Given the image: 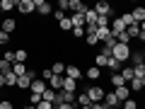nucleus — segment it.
Wrapping results in <instances>:
<instances>
[{
	"label": "nucleus",
	"mask_w": 145,
	"mask_h": 109,
	"mask_svg": "<svg viewBox=\"0 0 145 109\" xmlns=\"http://www.w3.org/2000/svg\"><path fill=\"white\" fill-rule=\"evenodd\" d=\"M104 90H102V85H89L87 87V97H89V102L92 104H97V102H104Z\"/></svg>",
	"instance_id": "obj_1"
},
{
	"label": "nucleus",
	"mask_w": 145,
	"mask_h": 109,
	"mask_svg": "<svg viewBox=\"0 0 145 109\" xmlns=\"http://www.w3.org/2000/svg\"><path fill=\"white\" fill-rule=\"evenodd\" d=\"M111 56H114L116 61H121V63L128 61V58H131V46H128V44H116V49H114Z\"/></svg>",
	"instance_id": "obj_2"
},
{
	"label": "nucleus",
	"mask_w": 145,
	"mask_h": 109,
	"mask_svg": "<svg viewBox=\"0 0 145 109\" xmlns=\"http://www.w3.org/2000/svg\"><path fill=\"white\" fill-rule=\"evenodd\" d=\"M111 10H114V7L109 5L106 0H99L97 5H94V12H97L99 17H111Z\"/></svg>",
	"instance_id": "obj_3"
},
{
	"label": "nucleus",
	"mask_w": 145,
	"mask_h": 109,
	"mask_svg": "<svg viewBox=\"0 0 145 109\" xmlns=\"http://www.w3.org/2000/svg\"><path fill=\"white\" fill-rule=\"evenodd\" d=\"M123 32H126V24L121 22V17H114V20H111V36H116V39H119Z\"/></svg>",
	"instance_id": "obj_4"
},
{
	"label": "nucleus",
	"mask_w": 145,
	"mask_h": 109,
	"mask_svg": "<svg viewBox=\"0 0 145 109\" xmlns=\"http://www.w3.org/2000/svg\"><path fill=\"white\" fill-rule=\"evenodd\" d=\"M34 7H36V12H39V15H44V17L53 12L51 3H46V0H34Z\"/></svg>",
	"instance_id": "obj_5"
},
{
	"label": "nucleus",
	"mask_w": 145,
	"mask_h": 109,
	"mask_svg": "<svg viewBox=\"0 0 145 109\" xmlns=\"http://www.w3.org/2000/svg\"><path fill=\"white\" fill-rule=\"evenodd\" d=\"M17 10L22 12V15H29V12H34V0H17Z\"/></svg>",
	"instance_id": "obj_6"
},
{
	"label": "nucleus",
	"mask_w": 145,
	"mask_h": 109,
	"mask_svg": "<svg viewBox=\"0 0 145 109\" xmlns=\"http://www.w3.org/2000/svg\"><path fill=\"white\" fill-rule=\"evenodd\" d=\"M97 20H99V15L94 12V7H89L85 12V27H97Z\"/></svg>",
	"instance_id": "obj_7"
},
{
	"label": "nucleus",
	"mask_w": 145,
	"mask_h": 109,
	"mask_svg": "<svg viewBox=\"0 0 145 109\" xmlns=\"http://www.w3.org/2000/svg\"><path fill=\"white\" fill-rule=\"evenodd\" d=\"M114 95L119 97V102H121V104H123L126 99H131V90H128V85H121V87H116V90H114Z\"/></svg>",
	"instance_id": "obj_8"
},
{
	"label": "nucleus",
	"mask_w": 145,
	"mask_h": 109,
	"mask_svg": "<svg viewBox=\"0 0 145 109\" xmlns=\"http://www.w3.org/2000/svg\"><path fill=\"white\" fill-rule=\"evenodd\" d=\"M87 10H89V7L85 5L82 0H70V12H78V15H85Z\"/></svg>",
	"instance_id": "obj_9"
},
{
	"label": "nucleus",
	"mask_w": 145,
	"mask_h": 109,
	"mask_svg": "<svg viewBox=\"0 0 145 109\" xmlns=\"http://www.w3.org/2000/svg\"><path fill=\"white\" fill-rule=\"evenodd\" d=\"M15 27H17V22L12 20V17H7V20L0 22V29L5 32V34H15Z\"/></svg>",
	"instance_id": "obj_10"
},
{
	"label": "nucleus",
	"mask_w": 145,
	"mask_h": 109,
	"mask_svg": "<svg viewBox=\"0 0 145 109\" xmlns=\"http://www.w3.org/2000/svg\"><path fill=\"white\" fill-rule=\"evenodd\" d=\"M65 78H70V80H80V78H82V70H80L78 66H65Z\"/></svg>",
	"instance_id": "obj_11"
},
{
	"label": "nucleus",
	"mask_w": 145,
	"mask_h": 109,
	"mask_svg": "<svg viewBox=\"0 0 145 109\" xmlns=\"http://www.w3.org/2000/svg\"><path fill=\"white\" fill-rule=\"evenodd\" d=\"M46 87H48V83H46V80H41V78H36L34 83H31V92H34V95H44V90H46Z\"/></svg>",
	"instance_id": "obj_12"
},
{
	"label": "nucleus",
	"mask_w": 145,
	"mask_h": 109,
	"mask_svg": "<svg viewBox=\"0 0 145 109\" xmlns=\"http://www.w3.org/2000/svg\"><path fill=\"white\" fill-rule=\"evenodd\" d=\"M131 17H133L135 24H143L145 22V7H133V10H131Z\"/></svg>",
	"instance_id": "obj_13"
},
{
	"label": "nucleus",
	"mask_w": 145,
	"mask_h": 109,
	"mask_svg": "<svg viewBox=\"0 0 145 109\" xmlns=\"http://www.w3.org/2000/svg\"><path fill=\"white\" fill-rule=\"evenodd\" d=\"M104 104H106L109 109H114V107H121V102H119V97H116L114 92H106V95H104Z\"/></svg>",
	"instance_id": "obj_14"
},
{
	"label": "nucleus",
	"mask_w": 145,
	"mask_h": 109,
	"mask_svg": "<svg viewBox=\"0 0 145 109\" xmlns=\"http://www.w3.org/2000/svg\"><path fill=\"white\" fill-rule=\"evenodd\" d=\"M48 87H51L53 92H61L63 90V75H53V78L48 80Z\"/></svg>",
	"instance_id": "obj_15"
},
{
	"label": "nucleus",
	"mask_w": 145,
	"mask_h": 109,
	"mask_svg": "<svg viewBox=\"0 0 145 109\" xmlns=\"http://www.w3.org/2000/svg\"><path fill=\"white\" fill-rule=\"evenodd\" d=\"M111 36V27H97V39H99V44H104Z\"/></svg>",
	"instance_id": "obj_16"
},
{
	"label": "nucleus",
	"mask_w": 145,
	"mask_h": 109,
	"mask_svg": "<svg viewBox=\"0 0 145 109\" xmlns=\"http://www.w3.org/2000/svg\"><path fill=\"white\" fill-rule=\"evenodd\" d=\"M143 87H145V78H133L128 83V90H133V92H140Z\"/></svg>",
	"instance_id": "obj_17"
},
{
	"label": "nucleus",
	"mask_w": 145,
	"mask_h": 109,
	"mask_svg": "<svg viewBox=\"0 0 145 109\" xmlns=\"http://www.w3.org/2000/svg\"><path fill=\"white\" fill-rule=\"evenodd\" d=\"M121 78H123V80H126V85H128L131 80L135 78V73H133V66H123V68H121Z\"/></svg>",
	"instance_id": "obj_18"
},
{
	"label": "nucleus",
	"mask_w": 145,
	"mask_h": 109,
	"mask_svg": "<svg viewBox=\"0 0 145 109\" xmlns=\"http://www.w3.org/2000/svg\"><path fill=\"white\" fill-rule=\"evenodd\" d=\"M85 75H87V80H99V78H102V68H97V66H89Z\"/></svg>",
	"instance_id": "obj_19"
},
{
	"label": "nucleus",
	"mask_w": 145,
	"mask_h": 109,
	"mask_svg": "<svg viewBox=\"0 0 145 109\" xmlns=\"http://www.w3.org/2000/svg\"><path fill=\"white\" fill-rule=\"evenodd\" d=\"M106 68H109L111 73H121V68H123V63H121V61H116V58L111 56V58H109V63H106Z\"/></svg>",
	"instance_id": "obj_20"
},
{
	"label": "nucleus",
	"mask_w": 145,
	"mask_h": 109,
	"mask_svg": "<svg viewBox=\"0 0 145 109\" xmlns=\"http://www.w3.org/2000/svg\"><path fill=\"white\" fill-rule=\"evenodd\" d=\"M17 7V0H0V10L3 12H12Z\"/></svg>",
	"instance_id": "obj_21"
},
{
	"label": "nucleus",
	"mask_w": 145,
	"mask_h": 109,
	"mask_svg": "<svg viewBox=\"0 0 145 109\" xmlns=\"http://www.w3.org/2000/svg\"><path fill=\"white\" fill-rule=\"evenodd\" d=\"M63 90H65V92H75V90H78V80L63 78Z\"/></svg>",
	"instance_id": "obj_22"
},
{
	"label": "nucleus",
	"mask_w": 145,
	"mask_h": 109,
	"mask_svg": "<svg viewBox=\"0 0 145 109\" xmlns=\"http://www.w3.org/2000/svg\"><path fill=\"white\" fill-rule=\"evenodd\" d=\"M27 70H29V68H27L24 63H12V73H15L17 78H22V75H27Z\"/></svg>",
	"instance_id": "obj_23"
},
{
	"label": "nucleus",
	"mask_w": 145,
	"mask_h": 109,
	"mask_svg": "<svg viewBox=\"0 0 145 109\" xmlns=\"http://www.w3.org/2000/svg\"><path fill=\"white\" fill-rule=\"evenodd\" d=\"M126 34H128L131 39H138V36H140V24H131V27H126Z\"/></svg>",
	"instance_id": "obj_24"
},
{
	"label": "nucleus",
	"mask_w": 145,
	"mask_h": 109,
	"mask_svg": "<svg viewBox=\"0 0 145 109\" xmlns=\"http://www.w3.org/2000/svg\"><path fill=\"white\" fill-rule=\"evenodd\" d=\"M7 73H12V63L5 61V58H0V75H7Z\"/></svg>",
	"instance_id": "obj_25"
},
{
	"label": "nucleus",
	"mask_w": 145,
	"mask_h": 109,
	"mask_svg": "<svg viewBox=\"0 0 145 109\" xmlns=\"http://www.w3.org/2000/svg\"><path fill=\"white\" fill-rule=\"evenodd\" d=\"M3 78H5V87H17V75L15 73H7Z\"/></svg>",
	"instance_id": "obj_26"
},
{
	"label": "nucleus",
	"mask_w": 145,
	"mask_h": 109,
	"mask_svg": "<svg viewBox=\"0 0 145 109\" xmlns=\"http://www.w3.org/2000/svg\"><path fill=\"white\" fill-rule=\"evenodd\" d=\"M111 85H114V90L121 87V85H126V80L121 78V73H111Z\"/></svg>",
	"instance_id": "obj_27"
},
{
	"label": "nucleus",
	"mask_w": 145,
	"mask_h": 109,
	"mask_svg": "<svg viewBox=\"0 0 145 109\" xmlns=\"http://www.w3.org/2000/svg\"><path fill=\"white\" fill-rule=\"evenodd\" d=\"M70 22H72V27H85V15H78V12H72Z\"/></svg>",
	"instance_id": "obj_28"
},
{
	"label": "nucleus",
	"mask_w": 145,
	"mask_h": 109,
	"mask_svg": "<svg viewBox=\"0 0 145 109\" xmlns=\"http://www.w3.org/2000/svg\"><path fill=\"white\" fill-rule=\"evenodd\" d=\"M51 73H53V75H65V63H53Z\"/></svg>",
	"instance_id": "obj_29"
},
{
	"label": "nucleus",
	"mask_w": 145,
	"mask_h": 109,
	"mask_svg": "<svg viewBox=\"0 0 145 109\" xmlns=\"http://www.w3.org/2000/svg\"><path fill=\"white\" fill-rule=\"evenodd\" d=\"M131 61H133V68L135 66H145V56L143 53H131Z\"/></svg>",
	"instance_id": "obj_30"
},
{
	"label": "nucleus",
	"mask_w": 145,
	"mask_h": 109,
	"mask_svg": "<svg viewBox=\"0 0 145 109\" xmlns=\"http://www.w3.org/2000/svg\"><path fill=\"white\" fill-rule=\"evenodd\" d=\"M75 99H78V104H80V107H89V104H92V102H89V97H87V92H80Z\"/></svg>",
	"instance_id": "obj_31"
},
{
	"label": "nucleus",
	"mask_w": 145,
	"mask_h": 109,
	"mask_svg": "<svg viewBox=\"0 0 145 109\" xmlns=\"http://www.w3.org/2000/svg\"><path fill=\"white\" fill-rule=\"evenodd\" d=\"M15 63H27V51L24 49H17L15 51Z\"/></svg>",
	"instance_id": "obj_32"
},
{
	"label": "nucleus",
	"mask_w": 145,
	"mask_h": 109,
	"mask_svg": "<svg viewBox=\"0 0 145 109\" xmlns=\"http://www.w3.org/2000/svg\"><path fill=\"white\" fill-rule=\"evenodd\" d=\"M106 63H109V58L106 56H104V53H97V58H94V66H97V68H106Z\"/></svg>",
	"instance_id": "obj_33"
},
{
	"label": "nucleus",
	"mask_w": 145,
	"mask_h": 109,
	"mask_svg": "<svg viewBox=\"0 0 145 109\" xmlns=\"http://www.w3.org/2000/svg\"><path fill=\"white\" fill-rule=\"evenodd\" d=\"M41 99H46V102H51V104H53V99H56V92H53L51 87H46V90H44V95H41Z\"/></svg>",
	"instance_id": "obj_34"
},
{
	"label": "nucleus",
	"mask_w": 145,
	"mask_h": 109,
	"mask_svg": "<svg viewBox=\"0 0 145 109\" xmlns=\"http://www.w3.org/2000/svg\"><path fill=\"white\" fill-rule=\"evenodd\" d=\"M85 44H87V46H97V44H99L97 34H85Z\"/></svg>",
	"instance_id": "obj_35"
},
{
	"label": "nucleus",
	"mask_w": 145,
	"mask_h": 109,
	"mask_svg": "<svg viewBox=\"0 0 145 109\" xmlns=\"http://www.w3.org/2000/svg\"><path fill=\"white\" fill-rule=\"evenodd\" d=\"M72 36H78V39H85V27H72Z\"/></svg>",
	"instance_id": "obj_36"
},
{
	"label": "nucleus",
	"mask_w": 145,
	"mask_h": 109,
	"mask_svg": "<svg viewBox=\"0 0 145 109\" xmlns=\"http://www.w3.org/2000/svg\"><path fill=\"white\" fill-rule=\"evenodd\" d=\"M121 107H123V109H138V102H135V99H126Z\"/></svg>",
	"instance_id": "obj_37"
},
{
	"label": "nucleus",
	"mask_w": 145,
	"mask_h": 109,
	"mask_svg": "<svg viewBox=\"0 0 145 109\" xmlns=\"http://www.w3.org/2000/svg\"><path fill=\"white\" fill-rule=\"evenodd\" d=\"M61 29H63V32H70V29H72V22H70V17H65V20L61 22Z\"/></svg>",
	"instance_id": "obj_38"
},
{
	"label": "nucleus",
	"mask_w": 145,
	"mask_h": 109,
	"mask_svg": "<svg viewBox=\"0 0 145 109\" xmlns=\"http://www.w3.org/2000/svg\"><path fill=\"white\" fill-rule=\"evenodd\" d=\"M133 73H135V78H145V66H135Z\"/></svg>",
	"instance_id": "obj_39"
},
{
	"label": "nucleus",
	"mask_w": 145,
	"mask_h": 109,
	"mask_svg": "<svg viewBox=\"0 0 145 109\" xmlns=\"http://www.w3.org/2000/svg\"><path fill=\"white\" fill-rule=\"evenodd\" d=\"M36 109H56V107H53L51 102H46V99H41V102L36 104Z\"/></svg>",
	"instance_id": "obj_40"
},
{
	"label": "nucleus",
	"mask_w": 145,
	"mask_h": 109,
	"mask_svg": "<svg viewBox=\"0 0 145 109\" xmlns=\"http://www.w3.org/2000/svg\"><path fill=\"white\" fill-rule=\"evenodd\" d=\"M58 10H70V0H58Z\"/></svg>",
	"instance_id": "obj_41"
},
{
	"label": "nucleus",
	"mask_w": 145,
	"mask_h": 109,
	"mask_svg": "<svg viewBox=\"0 0 145 109\" xmlns=\"http://www.w3.org/2000/svg\"><path fill=\"white\" fill-rule=\"evenodd\" d=\"M51 78H53L51 68H46V70H41V80H46V83H48V80H51Z\"/></svg>",
	"instance_id": "obj_42"
},
{
	"label": "nucleus",
	"mask_w": 145,
	"mask_h": 109,
	"mask_svg": "<svg viewBox=\"0 0 145 109\" xmlns=\"http://www.w3.org/2000/svg\"><path fill=\"white\" fill-rule=\"evenodd\" d=\"M53 17H56L58 22H63V20H65V12H63V10H58V7H56V10H53Z\"/></svg>",
	"instance_id": "obj_43"
},
{
	"label": "nucleus",
	"mask_w": 145,
	"mask_h": 109,
	"mask_svg": "<svg viewBox=\"0 0 145 109\" xmlns=\"http://www.w3.org/2000/svg\"><path fill=\"white\" fill-rule=\"evenodd\" d=\"M109 22H111V17H99V20H97V27H109Z\"/></svg>",
	"instance_id": "obj_44"
},
{
	"label": "nucleus",
	"mask_w": 145,
	"mask_h": 109,
	"mask_svg": "<svg viewBox=\"0 0 145 109\" xmlns=\"http://www.w3.org/2000/svg\"><path fill=\"white\" fill-rule=\"evenodd\" d=\"M15 104L10 102V99H0V109H12Z\"/></svg>",
	"instance_id": "obj_45"
},
{
	"label": "nucleus",
	"mask_w": 145,
	"mask_h": 109,
	"mask_svg": "<svg viewBox=\"0 0 145 109\" xmlns=\"http://www.w3.org/2000/svg\"><path fill=\"white\" fill-rule=\"evenodd\" d=\"M39 102H41V95H34V92H31V97H29V104H34V107H36Z\"/></svg>",
	"instance_id": "obj_46"
},
{
	"label": "nucleus",
	"mask_w": 145,
	"mask_h": 109,
	"mask_svg": "<svg viewBox=\"0 0 145 109\" xmlns=\"http://www.w3.org/2000/svg\"><path fill=\"white\" fill-rule=\"evenodd\" d=\"M7 41H10V34H5V32H0V46H5Z\"/></svg>",
	"instance_id": "obj_47"
},
{
	"label": "nucleus",
	"mask_w": 145,
	"mask_h": 109,
	"mask_svg": "<svg viewBox=\"0 0 145 109\" xmlns=\"http://www.w3.org/2000/svg\"><path fill=\"white\" fill-rule=\"evenodd\" d=\"M119 44H131V36H128V34H126V32H123V34H121V36H119Z\"/></svg>",
	"instance_id": "obj_48"
},
{
	"label": "nucleus",
	"mask_w": 145,
	"mask_h": 109,
	"mask_svg": "<svg viewBox=\"0 0 145 109\" xmlns=\"http://www.w3.org/2000/svg\"><path fill=\"white\" fill-rule=\"evenodd\" d=\"M3 58L10 61V63H15V51H5V56H3Z\"/></svg>",
	"instance_id": "obj_49"
},
{
	"label": "nucleus",
	"mask_w": 145,
	"mask_h": 109,
	"mask_svg": "<svg viewBox=\"0 0 145 109\" xmlns=\"http://www.w3.org/2000/svg\"><path fill=\"white\" fill-rule=\"evenodd\" d=\"M92 109H109V107L104 102H97V104H92Z\"/></svg>",
	"instance_id": "obj_50"
},
{
	"label": "nucleus",
	"mask_w": 145,
	"mask_h": 109,
	"mask_svg": "<svg viewBox=\"0 0 145 109\" xmlns=\"http://www.w3.org/2000/svg\"><path fill=\"white\" fill-rule=\"evenodd\" d=\"M56 109H75V104H58Z\"/></svg>",
	"instance_id": "obj_51"
},
{
	"label": "nucleus",
	"mask_w": 145,
	"mask_h": 109,
	"mask_svg": "<svg viewBox=\"0 0 145 109\" xmlns=\"http://www.w3.org/2000/svg\"><path fill=\"white\" fill-rule=\"evenodd\" d=\"M5 87V78H3V75H0V90Z\"/></svg>",
	"instance_id": "obj_52"
},
{
	"label": "nucleus",
	"mask_w": 145,
	"mask_h": 109,
	"mask_svg": "<svg viewBox=\"0 0 145 109\" xmlns=\"http://www.w3.org/2000/svg\"><path fill=\"white\" fill-rule=\"evenodd\" d=\"M138 39H140V41L145 44V32H140V36H138Z\"/></svg>",
	"instance_id": "obj_53"
},
{
	"label": "nucleus",
	"mask_w": 145,
	"mask_h": 109,
	"mask_svg": "<svg viewBox=\"0 0 145 109\" xmlns=\"http://www.w3.org/2000/svg\"><path fill=\"white\" fill-rule=\"evenodd\" d=\"M22 109H36V107H34V104H27V107H22Z\"/></svg>",
	"instance_id": "obj_54"
},
{
	"label": "nucleus",
	"mask_w": 145,
	"mask_h": 109,
	"mask_svg": "<svg viewBox=\"0 0 145 109\" xmlns=\"http://www.w3.org/2000/svg\"><path fill=\"white\" fill-rule=\"evenodd\" d=\"M140 32H145V22H143V24H140Z\"/></svg>",
	"instance_id": "obj_55"
},
{
	"label": "nucleus",
	"mask_w": 145,
	"mask_h": 109,
	"mask_svg": "<svg viewBox=\"0 0 145 109\" xmlns=\"http://www.w3.org/2000/svg\"><path fill=\"white\" fill-rule=\"evenodd\" d=\"M80 109H92V104H89V107H80Z\"/></svg>",
	"instance_id": "obj_56"
},
{
	"label": "nucleus",
	"mask_w": 145,
	"mask_h": 109,
	"mask_svg": "<svg viewBox=\"0 0 145 109\" xmlns=\"http://www.w3.org/2000/svg\"><path fill=\"white\" fill-rule=\"evenodd\" d=\"M114 109H123V107H114Z\"/></svg>",
	"instance_id": "obj_57"
},
{
	"label": "nucleus",
	"mask_w": 145,
	"mask_h": 109,
	"mask_svg": "<svg viewBox=\"0 0 145 109\" xmlns=\"http://www.w3.org/2000/svg\"><path fill=\"white\" fill-rule=\"evenodd\" d=\"M0 12H3V10H0Z\"/></svg>",
	"instance_id": "obj_58"
},
{
	"label": "nucleus",
	"mask_w": 145,
	"mask_h": 109,
	"mask_svg": "<svg viewBox=\"0 0 145 109\" xmlns=\"http://www.w3.org/2000/svg\"><path fill=\"white\" fill-rule=\"evenodd\" d=\"M0 32H3V29H0Z\"/></svg>",
	"instance_id": "obj_59"
},
{
	"label": "nucleus",
	"mask_w": 145,
	"mask_h": 109,
	"mask_svg": "<svg viewBox=\"0 0 145 109\" xmlns=\"http://www.w3.org/2000/svg\"><path fill=\"white\" fill-rule=\"evenodd\" d=\"M143 7H145V5H143Z\"/></svg>",
	"instance_id": "obj_60"
}]
</instances>
